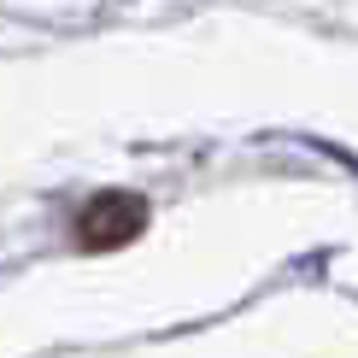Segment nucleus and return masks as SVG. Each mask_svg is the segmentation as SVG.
<instances>
[{"instance_id": "nucleus-1", "label": "nucleus", "mask_w": 358, "mask_h": 358, "mask_svg": "<svg viewBox=\"0 0 358 358\" xmlns=\"http://www.w3.org/2000/svg\"><path fill=\"white\" fill-rule=\"evenodd\" d=\"M141 223H147V200H136V194H100L94 206H83V217H77V241L94 247V252H106V247L136 241Z\"/></svg>"}]
</instances>
